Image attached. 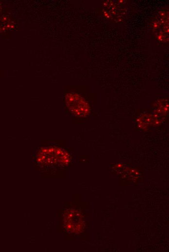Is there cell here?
<instances>
[{"label": "cell", "mask_w": 169, "mask_h": 252, "mask_svg": "<svg viewBox=\"0 0 169 252\" xmlns=\"http://www.w3.org/2000/svg\"><path fill=\"white\" fill-rule=\"evenodd\" d=\"M66 103L69 110L77 116L84 117L89 113L90 108L88 104L77 94L71 93L67 94Z\"/></svg>", "instance_id": "1"}]
</instances>
